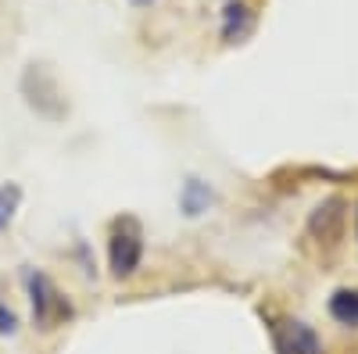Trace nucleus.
<instances>
[{
    "label": "nucleus",
    "instance_id": "f257e3e1",
    "mask_svg": "<svg viewBox=\"0 0 358 354\" xmlns=\"http://www.w3.org/2000/svg\"><path fill=\"white\" fill-rule=\"evenodd\" d=\"M140 258H143V240H140V226L133 219L115 222L111 233V244H108V265H111V276L126 279L140 269Z\"/></svg>",
    "mask_w": 358,
    "mask_h": 354
},
{
    "label": "nucleus",
    "instance_id": "f03ea898",
    "mask_svg": "<svg viewBox=\"0 0 358 354\" xmlns=\"http://www.w3.org/2000/svg\"><path fill=\"white\" fill-rule=\"evenodd\" d=\"M29 293H33V318L40 322L43 330H54L62 318L72 315V308L65 304V297L54 290V283H50L43 272L29 276Z\"/></svg>",
    "mask_w": 358,
    "mask_h": 354
},
{
    "label": "nucleus",
    "instance_id": "7ed1b4c3",
    "mask_svg": "<svg viewBox=\"0 0 358 354\" xmlns=\"http://www.w3.org/2000/svg\"><path fill=\"white\" fill-rule=\"evenodd\" d=\"M308 233L315 236V240L337 244L341 233H344V200H341V197L322 200L319 208L312 212V219H308Z\"/></svg>",
    "mask_w": 358,
    "mask_h": 354
},
{
    "label": "nucleus",
    "instance_id": "20e7f679",
    "mask_svg": "<svg viewBox=\"0 0 358 354\" xmlns=\"http://www.w3.org/2000/svg\"><path fill=\"white\" fill-rule=\"evenodd\" d=\"M283 344H287V354H322V344H319L315 330L305 326V322H287Z\"/></svg>",
    "mask_w": 358,
    "mask_h": 354
},
{
    "label": "nucleus",
    "instance_id": "39448f33",
    "mask_svg": "<svg viewBox=\"0 0 358 354\" xmlns=\"http://www.w3.org/2000/svg\"><path fill=\"white\" fill-rule=\"evenodd\" d=\"M330 315L341 326H358V290H337L330 297Z\"/></svg>",
    "mask_w": 358,
    "mask_h": 354
},
{
    "label": "nucleus",
    "instance_id": "423d86ee",
    "mask_svg": "<svg viewBox=\"0 0 358 354\" xmlns=\"http://www.w3.org/2000/svg\"><path fill=\"white\" fill-rule=\"evenodd\" d=\"M248 29H251V15H248V8H244V4H229V8H226V29H222L226 40L244 36Z\"/></svg>",
    "mask_w": 358,
    "mask_h": 354
},
{
    "label": "nucleus",
    "instance_id": "0eeeda50",
    "mask_svg": "<svg viewBox=\"0 0 358 354\" xmlns=\"http://www.w3.org/2000/svg\"><path fill=\"white\" fill-rule=\"evenodd\" d=\"M18 200H22V190L18 186H0V229H8L15 212H18Z\"/></svg>",
    "mask_w": 358,
    "mask_h": 354
},
{
    "label": "nucleus",
    "instance_id": "6e6552de",
    "mask_svg": "<svg viewBox=\"0 0 358 354\" xmlns=\"http://www.w3.org/2000/svg\"><path fill=\"white\" fill-rule=\"evenodd\" d=\"M208 197H212V193H208V190H201L197 183H187V197H183V204H187V212H190V215H197V208H201V204H204Z\"/></svg>",
    "mask_w": 358,
    "mask_h": 354
},
{
    "label": "nucleus",
    "instance_id": "1a4fd4ad",
    "mask_svg": "<svg viewBox=\"0 0 358 354\" xmlns=\"http://www.w3.org/2000/svg\"><path fill=\"white\" fill-rule=\"evenodd\" d=\"M15 326H18V322H15V311L0 304V333H15Z\"/></svg>",
    "mask_w": 358,
    "mask_h": 354
},
{
    "label": "nucleus",
    "instance_id": "9d476101",
    "mask_svg": "<svg viewBox=\"0 0 358 354\" xmlns=\"http://www.w3.org/2000/svg\"><path fill=\"white\" fill-rule=\"evenodd\" d=\"M355 233H358V208H355Z\"/></svg>",
    "mask_w": 358,
    "mask_h": 354
},
{
    "label": "nucleus",
    "instance_id": "9b49d317",
    "mask_svg": "<svg viewBox=\"0 0 358 354\" xmlns=\"http://www.w3.org/2000/svg\"><path fill=\"white\" fill-rule=\"evenodd\" d=\"M133 4H151V0H133Z\"/></svg>",
    "mask_w": 358,
    "mask_h": 354
}]
</instances>
